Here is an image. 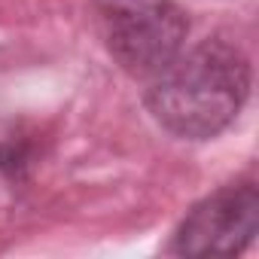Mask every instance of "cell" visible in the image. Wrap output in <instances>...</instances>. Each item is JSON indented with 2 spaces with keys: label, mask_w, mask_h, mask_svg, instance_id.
Returning a JSON list of instances; mask_svg holds the SVG:
<instances>
[{
  "label": "cell",
  "mask_w": 259,
  "mask_h": 259,
  "mask_svg": "<svg viewBox=\"0 0 259 259\" xmlns=\"http://www.w3.org/2000/svg\"><path fill=\"white\" fill-rule=\"evenodd\" d=\"M250 95V64L244 52L220 37L177 52L150 76L147 107L159 125L189 141H207L235 122Z\"/></svg>",
  "instance_id": "1"
},
{
  "label": "cell",
  "mask_w": 259,
  "mask_h": 259,
  "mask_svg": "<svg viewBox=\"0 0 259 259\" xmlns=\"http://www.w3.org/2000/svg\"><path fill=\"white\" fill-rule=\"evenodd\" d=\"M110 55L132 76H156L189 34L186 13L174 0H92Z\"/></svg>",
  "instance_id": "2"
},
{
  "label": "cell",
  "mask_w": 259,
  "mask_h": 259,
  "mask_svg": "<svg viewBox=\"0 0 259 259\" xmlns=\"http://www.w3.org/2000/svg\"><path fill=\"white\" fill-rule=\"evenodd\" d=\"M259 232V192L253 183L223 186L201 198L180 223L171 250L180 256H232Z\"/></svg>",
  "instance_id": "3"
}]
</instances>
